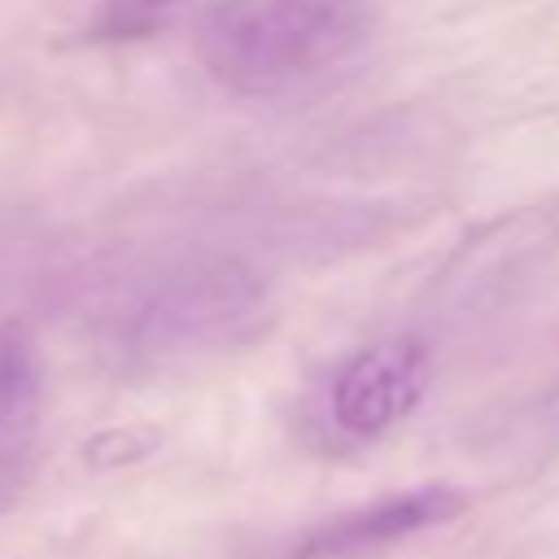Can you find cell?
<instances>
[{"label": "cell", "mask_w": 559, "mask_h": 559, "mask_svg": "<svg viewBox=\"0 0 559 559\" xmlns=\"http://www.w3.org/2000/svg\"><path fill=\"white\" fill-rule=\"evenodd\" d=\"M371 26L376 0H210L197 52L227 92L284 96L345 66Z\"/></svg>", "instance_id": "obj_1"}, {"label": "cell", "mask_w": 559, "mask_h": 559, "mask_svg": "<svg viewBox=\"0 0 559 559\" xmlns=\"http://www.w3.org/2000/svg\"><path fill=\"white\" fill-rule=\"evenodd\" d=\"M266 314L262 280L227 253H188L127 280L109 301L100 336L135 367L183 362L249 336Z\"/></svg>", "instance_id": "obj_2"}, {"label": "cell", "mask_w": 559, "mask_h": 559, "mask_svg": "<svg viewBox=\"0 0 559 559\" xmlns=\"http://www.w3.org/2000/svg\"><path fill=\"white\" fill-rule=\"evenodd\" d=\"M432 354L419 336H384L354 349L328 384V419L345 441L393 432L428 393Z\"/></svg>", "instance_id": "obj_3"}, {"label": "cell", "mask_w": 559, "mask_h": 559, "mask_svg": "<svg viewBox=\"0 0 559 559\" xmlns=\"http://www.w3.org/2000/svg\"><path fill=\"white\" fill-rule=\"evenodd\" d=\"M467 511V493L459 485H415L397 493H380L371 502H358L349 511H336L319 520L310 533L297 537L288 559H358L384 546H397L415 533L441 528Z\"/></svg>", "instance_id": "obj_4"}, {"label": "cell", "mask_w": 559, "mask_h": 559, "mask_svg": "<svg viewBox=\"0 0 559 559\" xmlns=\"http://www.w3.org/2000/svg\"><path fill=\"white\" fill-rule=\"evenodd\" d=\"M44 419L39 358L17 328L0 332V511L26 489Z\"/></svg>", "instance_id": "obj_5"}, {"label": "cell", "mask_w": 559, "mask_h": 559, "mask_svg": "<svg viewBox=\"0 0 559 559\" xmlns=\"http://www.w3.org/2000/svg\"><path fill=\"white\" fill-rule=\"evenodd\" d=\"M179 9V0H96L92 31L100 39H144Z\"/></svg>", "instance_id": "obj_6"}, {"label": "cell", "mask_w": 559, "mask_h": 559, "mask_svg": "<svg viewBox=\"0 0 559 559\" xmlns=\"http://www.w3.org/2000/svg\"><path fill=\"white\" fill-rule=\"evenodd\" d=\"M157 445H162V432L157 428H109V432H96L83 445V459L96 472H114V467H127V463L148 459Z\"/></svg>", "instance_id": "obj_7"}]
</instances>
